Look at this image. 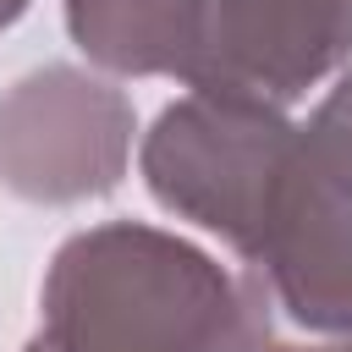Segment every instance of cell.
Listing matches in <instances>:
<instances>
[{"mask_svg":"<svg viewBox=\"0 0 352 352\" xmlns=\"http://www.w3.org/2000/svg\"><path fill=\"white\" fill-rule=\"evenodd\" d=\"M292 132L297 121L275 104L192 88L154 116L138 148V170L160 209L204 226L242 258L264 231Z\"/></svg>","mask_w":352,"mask_h":352,"instance_id":"obj_3","label":"cell"},{"mask_svg":"<svg viewBox=\"0 0 352 352\" xmlns=\"http://www.w3.org/2000/svg\"><path fill=\"white\" fill-rule=\"evenodd\" d=\"M236 275L143 220L66 236L38 286L50 352H231Z\"/></svg>","mask_w":352,"mask_h":352,"instance_id":"obj_2","label":"cell"},{"mask_svg":"<svg viewBox=\"0 0 352 352\" xmlns=\"http://www.w3.org/2000/svg\"><path fill=\"white\" fill-rule=\"evenodd\" d=\"M22 352H50V346H44V336H33V341H28Z\"/></svg>","mask_w":352,"mask_h":352,"instance_id":"obj_8","label":"cell"},{"mask_svg":"<svg viewBox=\"0 0 352 352\" xmlns=\"http://www.w3.org/2000/svg\"><path fill=\"white\" fill-rule=\"evenodd\" d=\"M204 0H66L72 44L110 77H187Z\"/></svg>","mask_w":352,"mask_h":352,"instance_id":"obj_6","label":"cell"},{"mask_svg":"<svg viewBox=\"0 0 352 352\" xmlns=\"http://www.w3.org/2000/svg\"><path fill=\"white\" fill-rule=\"evenodd\" d=\"M138 110L82 66H38L0 94V187L22 204H82L121 187Z\"/></svg>","mask_w":352,"mask_h":352,"instance_id":"obj_4","label":"cell"},{"mask_svg":"<svg viewBox=\"0 0 352 352\" xmlns=\"http://www.w3.org/2000/svg\"><path fill=\"white\" fill-rule=\"evenodd\" d=\"M352 60V0H204L187 88L292 110Z\"/></svg>","mask_w":352,"mask_h":352,"instance_id":"obj_5","label":"cell"},{"mask_svg":"<svg viewBox=\"0 0 352 352\" xmlns=\"http://www.w3.org/2000/svg\"><path fill=\"white\" fill-rule=\"evenodd\" d=\"M236 264L231 352H352V66L297 121Z\"/></svg>","mask_w":352,"mask_h":352,"instance_id":"obj_1","label":"cell"},{"mask_svg":"<svg viewBox=\"0 0 352 352\" xmlns=\"http://www.w3.org/2000/svg\"><path fill=\"white\" fill-rule=\"evenodd\" d=\"M22 11H28V0H0V33H6V28H11Z\"/></svg>","mask_w":352,"mask_h":352,"instance_id":"obj_7","label":"cell"}]
</instances>
